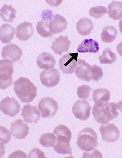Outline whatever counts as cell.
Returning a JSON list of instances; mask_svg holds the SVG:
<instances>
[{
	"mask_svg": "<svg viewBox=\"0 0 122 158\" xmlns=\"http://www.w3.org/2000/svg\"><path fill=\"white\" fill-rule=\"evenodd\" d=\"M13 84L14 91L23 103H31L37 96V88L28 78L20 77Z\"/></svg>",
	"mask_w": 122,
	"mask_h": 158,
	"instance_id": "6da1fadb",
	"label": "cell"
},
{
	"mask_svg": "<svg viewBox=\"0 0 122 158\" xmlns=\"http://www.w3.org/2000/svg\"><path fill=\"white\" fill-rule=\"evenodd\" d=\"M117 103H107L101 106H93L92 114L98 123L104 124L116 118L119 114Z\"/></svg>",
	"mask_w": 122,
	"mask_h": 158,
	"instance_id": "7a4b0ae2",
	"label": "cell"
},
{
	"mask_svg": "<svg viewBox=\"0 0 122 158\" xmlns=\"http://www.w3.org/2000/svg\"><path fill=\"white\" fill-rule=\"evenodd\" d=\"M76 143L82 151H91L98 145L97 133L91 128H84L79 133Z\"/></svg>",
	"mask_w": 122,
	"mask_h": 158,
	"instance_id": "3957f363",
	"label": "cell"
},
{
	"mask_svg": "<svg viewBox=\"0 0 122 158\" xmlns=\"http://www.w3.org/2000/svg\"><path fill=\"white\" fill-rule=\"evenodd\" d=\"M14 70L12 62L6 59L0 60V89L5 90L11 86Z\"/></svg>",
	"mask_w": 122,
	"mask_h": 158,
	"instance_id": "277c9868",
	"label": "cell"
},
{
	"mask_svg": "<svg viewBox=\"0 0 122 158\" xmlns=\"http://www.w3.org/2000/svg\"><path fill=\"white\" fill-rule=\"evenodd\" d=\"M38 107L41 116L44 118H51L58 110V103L53 98L45 97L39 102Z\"/></svg>",
	"mask_w": 122,
	"mask_h": 158,
	"instance_id": "5b68a950",
	"label": "cell"
},
{
	"mask_svg": "<svg viewBox=\"0 0 122 158\" xmlns=\"http://www.w3.org/2000/svg\"><path fill=\"white\" fill-rule=\"evenodd\" d=\"M78 55L77 53L68 52L60 58L59 60V69L63 73H73L77 65Z\"/></svg>",
	"mask_w": 122,
	"mask_h": 158,
	"instance_id": "8992f818",
	"label": "cell"
},
{
	"mask_svg": "<svg viewBox=\"0 0 122 158\" xmlns=\"http://www.w3.org/2000/svg\"><path fill=\"white\" fill-rule=\"evenodd\" d=\"M0 109L5 115L13 117L20 112V104L14 97H7L0 102Z\"/></svg>",
	"mask_w": 122,
	"mask_h": 158,
	"instance_id": "52a82bcc",
	"label": "cell"
},
{
	"mask_svg": "<svg viewBox=\"0 0 122 158\" xmlns=\"http://www.w3.org/2000/svg\"><path fill=\"white\" fill-rule=\"evenodd\" d=\"M41 84L44 86L50 88L58 85L60 79V73L57 69L45 70L40 75Z\"/></svg>",
	"mask_w": 122,
	"mask_h": 158,
	"instance_id": "ba28073f",
	"label": "cell"
},
{
	"mask_svg": "<svg viewBox=\"0 0 122 158\" xmlns=\"http://www.w3.org/2000/svg\"><path fill=\"white\" fill-rule=\"evenodd\" d=\"M91 108L87 101L79 100L72 106V112L76 118L85 121L90 116Z\"/></svg>",
	"mask_w": 122,
	"mask_h": 158,
	"instance_id": "9c48e42d",
	"label": "cell"
},
{
	"mask_svg": "<svg viewBox=\"0 0 122 158\" xmlns=\"http://www.w3.org/2000/svg\"><path fill=\"white\" fill-rule=\"evenodd\" d=\"M99 131L102 139L106 142H115L120 137V131L117 127L113 124H102Z\"/></svg>",
	"mask_w": 122,
	"mask_h": 158,
	"instance_id": "30bf717a",
	"label": "cell"
},
{
	"mask_svg": "<svg viewBox=\"0 0 122 158\" xmlns=\"http://www.w3.org/2000/svg\"><path fill=\"white\" fill-rule=\"evenodd\" d=\"M23 55V51L17 45L10 44L4 47L1 51V56L12 63L20 60Z\"/></svg>",
	"mask_w": 122,
	"mask_h": 158,
	"instance_id": "8fae6325",
	"label": "cell"
},
{
	"mask_svg": "<svg viewBox=\"0 0 122 158\" xmlns=\"http://www.w3.org/2000/svg\"><path fill=\"white\" fill-rule=\"evenodd\" d=\"M92 67L93 66L90 65L85 60L78 59L77 65L75 68V74L80 80L88 82L92 80Z\"/></svg>",
	"mask_w": 122,
	"mask_h": 158,
	"instance_id": "7c38bea8",
	"label": "cell"
},
{
	"mask_svg": "<svg viewBox=\"0 0 122 158\" xmlns=\"http://www.w3.org/2000/svg\"><path fill=\"white\" fill-rule=\"evenodd\" d=\"M21 115L23 117L24 121L32 124L37 123L41 118V114L37 109V106L30 104L24 105L21 109Z\"/></svg>",
	"mask_w": 122,
	"mask_h": 158,
	"instance_id": "4fadbf2b",
	"label": "cell"
},
{
	"mask_svg": "<svg viewBox=\"0 0 122 158\" xmlns=\"http://www.w3.org/2000/svg\"><path fill=\"white\" fill-rule=\"evenodd\" d=\"M29 127L27 123L21 119L15 120L11 124L10 130L11 134L15 138L21 139H24L29 133Z\"/></svg>",
	"mask_w": 122,
	"mask_h": 158,
	"instance_id": "5bb4252c",
	"label": "cell"
},
{
	"mask_svg": "<svg viewBox=\"0 0 122 158\" xmlns=\"http://www.w3.org/2000/svg\"><path fill=\"white\" fill-rule=\"evenodd\" d=\"M34 31V28L32 23L25 21L17 27L15 35L18 39L26 41L32 37Z\"/></svg>",
	"mask_w": 122,
	"mask_h": 158,
	"instance_id": "9a60e30c",
	"label": "cell"
},
{
	"mask_svg": "<svg viewBox=\"0 0 122 158\" xmlns=\"http://www.w3.org/2000/svg\"><path fill=\"white\" fill-rule=\"evenodd\" d=\"M67 20L63 16L59 14H55L49 23V31L53 34L62 33L67 28Z\"/></svg>",
	"mask_w": 122,
	"mask_h": 158,
	"instance_id": "2e32d148",
	"label": "cell"
},
{
	"mask_svg": "<svg viewBox=\"0 0 122 158\" xmlns=\"http://www.w3.org/2000/svg\"><path fill=\"white\" fill-rule=\"evenodd\" d=\"M56 138V145L53 147L54 151L59 154H69L72 155V153L70 145L71 138L64 136H58Z\"/></svg>",
	"mask_w": 122,
	"mask_h": 158,
	"instance_id": "e0dca14e",
	"label": "cell"
},
{
	"mask_svg": "<svg viewBox=\"0 0 122 158\" xmlns=\"http://www.w3.org/2000/svg\"><path fill=\"white\" fill-rule=\"evenodd\" d=\"M71 44L68 36L63 37L61 35L52 42V45L50 48L55 54L61 55L63 52L68 51Z\"/></svg>",
	"mask_w": 122,
	"mask_h": 158,
	"instance_id": "ac0fdd59",
	"label": "cell"
},
{
	"mask_svg": "<svg viewBox=\"0 0 122 158\" xmlns=\"http://www.w3.org/2000/svg\"><path fill=\"white\" fill-rule=\"evenodd\" d=\"M36 63L40 69L49 70L54 68L56 62L51 54L43 52L41 53L37 57Z\"/></svg>",
	"mask_w": 122,
	"mask_h": 158,
	"instance_id": "d6986e66",
	"label": "cell"
},
{
	"mask_svg": "<svg viewBox=\"0 0 122 158\" xmlns=\"http://www.w3.org/2000/svg\"><path fill=\"white\" fill-rule=\"evenodd\" d=\"M77 50L81 53H89L96 54L99 50V44L95 40L88 39L82 41L78 46Z\"/></svg>",
	"mask_w": 122,
	"mask_h": 158,
	"instance_id": "ffe728a7",
	"label": "cell"
},
{
	"mask_svg": "<svg viewBox=\"0 0 122 158\" xmlns=\"http://www.w3.org/2000/svg\"><path fill=\"white\" fill-rule=\"evenodd\" d=\"M110 93L106 89L98 88L93 91V99L96 106H101L108 103L110 99Z\"/></svg>",
	"mask_w": 122,
	"mask_h": 158,
	"instance_id": "44dd1931",
	"label": "cell"
},
{
	"mask_svg": "<svg viewBox=\"0 0 122 158\" xmlns=\"http://www.w3.org/2000/svg\"><path fill=\"white\" fill-rule=\"evenodd\" d=\"M15 33V28L12 26L2 24L0 27V40L3 44L10 43L14 38Z\"/></svg>",
	"mask_w": 122,
	"mask_h": 158,
	"instance_id": "7402d4cb",
	"label": "cell"
},
{
	"mask_svg": "<svg viewBox=\"0 0 122 158\" xmlns=\"http://www.w3.org/2000/svg\"><path fill=\"white\" fill-rule=\"evenodd\" d=\"M76 29L81 35L87 36L93 31L94 26L92 21L87 18H82L76 23Z\"/></svg>",
	"mask_w": 122,
	"mask_h": 158,
	"instance_id": "603a6c76",
	"label": "cell"
},
{
	"mask_svg": "<svg viewBox=\"0 0 122 158\" xmlns=\"http://www.w3.org/2000/svg\"><path fill=\"white\" fill-rule=\"evenodd\" d=\"M108 9L107 14L109 18L115 21L122 18V2L112 1L108 5Z\"/></svg>",
	"mask_w": 122,
	"mask_h": 158,
	"instance_id": "cb8c5ba5",
	"label": "cell"
},
{
	"mask_svg": "<svg viewBox=\"0 0 122 158\" xmlns=\"http://www.w3.org/2000/svg\"><path fill=\"white\" fill-rule=\"evenodd\" d=\"M118 35L116 28L113 26H107L104 27L101 33V39L102 42L110 43L115 40Z\"/></svg>",
	"mask_w": 122,
	"mask_h": 158,
	"instance_id": "d4e9b609",
	"label": "cell"
},
{
	"mask_svg": "<svg viewBox=\"0 0 122 158\" xmlns=\"http://www.w3.org/2000/svg\"><path fill=\"white\" fill-rule=\"evenodd\" d=\"M16 13V10L12 7L11 5L8 6L5 4L0 10L1 19L4 21L8 23H13L14 19L16 18L15 14Z\"/></svg>",
	"mask_w": 122,
	"mask_h": 158,
	"instance_id": "484cf974",
	"label": "cell"
},
{
	"mask_svg": "<svg viewBox=\"0 0 122 158\" xmlns=\"http://www.w3.org/2000/svg\"><path fill=\"white\" fill-rule=\"evenodd\" d=\"M98 59L101 64H111L116 60L117 56L110 48H107L103 50L102 55L98 56Z\"/></svg>",
	"mask_w": 122,
	"mask_h": 158,
	"instance_id": "4316f807",
	"label": "cell"
},
{
	"mask_svg": "<svg viewBox=\"0 0 122 158\" xmlns=\"http://www.w3.org/2000/svg\"><path fill=\"white\" fill-rule=\"evenodd\" d=\"M57 138L55 135L51 133H44L39 139L40 144L45 147H54Z\"/></svg>",
	"mask_w": 122,
	"mask_h": 158,
	"instance_id": "83f0119b",
	"label": "cell"
},
{
	"mask_svg": "<svg viewBox=\"0 0 122 158\" xmlns=\"http://www.w3.org/2000/svg\"><path fill=\"white\" fill-rule=\"evenodd\" d=\"M49 23L41 20L36 26V31L41 37L48 38L53 37V34L50 31L49 28Z\"/></svg>",
	"mask_w": 122,
	"mask_h": 158,
	"instance_id": "f1b7e54d",
	"label": "cell"
},
{
	"mask_svg": "<svg viewBox=\"0 0 122 158\" xmlns=\"http://www.w3.org/2000/svg\"><path fill=\"white\" fill-rule=\"evenodd\" d=\"M107 11L106 7L102 6H97L91 8L89 10V14L90 16L98 19L103 16L107 12Z\"/></svg>",
	"mask_w": 122,
	"mask_h": 158,
	"instance_id": "f546056e",
	"label": "cell"
},
{
	"mask_svg": "<svg viewBox=\"0 0 122 158\" xmlns=\"http://www.w3.org/2000/svg\"><path fill=\"white\" fill-rule=\"evenodd\" d=\"M53 133L56 136H64L71 138L72 133L70 129L67 126L63 125L57 126L54 129Z\"/></svg>",
	"mask_w": 122,
	"mask_h": 158,
	"instance_id": "4dcf8cb0",
	"label": "cell"
},
{
	"mask_svg": "<svg viewBox=\"0 0 122 158\" xmlns=\"http://www.w3.org/2000/svg\"><path fill=\"white\" fill-rule=\"evenodd\" d=\"M93 89L90 86L83 85L77 88V94L79 98L84 100L87 99L90 95L91 91Z\"/></svg>",
	"mask_w": 122,
	"mask_h": 158,
	"instance_id": "1f68e13d",
	"label": "cell"
},
{
	"mask_svg": "<svg viewBox=\"0 0 122 158\" xmlns=\"http://www.w3.org/2000/svg\"><path fill=\"white\" fill-rule=\"evenodd\" d=\"M11 138V133L8 129L4 127H0V140L3 144L8 143Z\"/></svg>",
	"mask_w": 122,
	"mask_h": 158,
	"instance_id": "d6a6232c",
	"label": "cell"
},
{
	"mask_svg": "<svg viewBox=\"0 0 122 158\" xmlns=\"http://www.w3.org/2000/svg\"><path fill=\"white\" fill-rule=\"evenodd\" d=\"M103 76V71L101 67L94 64L92 67V79L98 82Z\"/></svg>",
	"mask_w": 122,
	"mask_h": 158,
	"instance_id": "836d02e7",
	"label": "cell"
},
{
	"mask_svg": "<svg viewBox=\"0 0 122 158\" xmlns=\"http://www.w3.org/2000/svg\"><path fill=\"white\" fill-rule=\"evenodd\" d=\"M28 157L29 158H46L44 152L37 148H34L29 153Z\"/></svg>",
	"mask_w": 122,
	"mask_h": 158,
	"instance_id": "e575fe53",
	"label": "cell"
},
{
	"mask_svg": "<svg viewBox=\"0 0 122 158\" xmlns=\"http://www.w3.org/2000/svg\"><path fill=\"white\" fill-rule=\"evenodd\" d=\"M82 158H103L102 154L97 149L85 152L83 153Z\"/></svg>",
	"mask_w": 122,
	"mask_h": 158,
	"instance_id": "d590c367",
	"label": "cell"
},
{
	"mask_svg": "<svg viewBox=\"0 0 122 158\" xmlns=\"http://www.w3.org/2000/svg\"><path fill=\"white\" fill-rule=\"evenodd\" d=\"M41 16L43 20L48 23H49L54 18L52 11L49 10H46L43 11Z\"/></svg>",
	"mask_w": 122,
	"mask_h": 158,
	"instance_id": "8d00e7d4",
	"label": "cell"
},
{
	"mask_svg": "<svg viewBox=\"0 0 122 158\" xmlns=\"http://www.w3.org/2000/svg\"><path fill=\"white\" fill-rule=\"evenodd\" d=\"M8 158H28V155L24 152L21 150H18L10 154Z\"/></svg>",
	"mask_w": 122,
	"mask_h": 158,
	"instance_id": "74e56055",
	"label": "cell"
},
{
	"mask_svg": "<svg viewBox=\"0 0 122 158\" xmlns=\"http://www.w3.org/2000/svg\"><path fill=\"white\" fill-rule=\"evenodd\" d=\"M49 6H53V7H57L62 2V1H46Z\"/></svg>",
	"mask_w": 122,
	"mask_h": 158,
	"instance_id": "f35d334b",
	"label": "cell"
},
{
	"mask_svg": "<svg viewBox=\"0 0 122 158\" xmlns=\"http://www.w3.org/2000/svg\"><path fill=\"white\" fill-rule=\"evenodd\" d=\"M116 50L118 54L122 57V41L118 44L116 47Z\"/></svg>",
	"mask_w": 122,
	"mask_h": 158,
	"instance_id": "ab89813d",
	"label": "cell"
},
{
	"mask_svg": "<svg viewBox=\"0 0 122 158\" xmlns=\"http://www.w3.org/2000/svg\"><path fill=\"white\" fill-rule=\"evenodd\" d=\"M117 104L118 109L122 112V100L120 101H119Z\"/></svg>",
	"mask_w": 122,
	"mask_h": 158,
	"instance_id": "60d3db41",
	"label": "cell"
},
{
	"mask_svg": "<svg viewBox=\"0 0 122 158\" xmlns=\"http://www.w3.org/2000/svg\"><path fill=\"white\" fill-rule=\"evenodd\" d=\"M119 31H120V33H121L122 35V18L120 19V20L119 21Z\"/></svg>",
	"mask_w": 122,
	"mask_h": 158,
	"instance_id": "b9f144b4",
	"label": "cell"
},
{
	"mask_svg": "<svg viewBox=\"0 0 122 158\" xmlns=\"http://www.w3.org/2000/svg\"><path fill=\"white\" fill-rule=\"evenodd\" d=\"M121 140H122V138L121 139Z\"/></svg>",
	"mask_w": 122,
	"mask_h": 158,
	"instance_id": "7bdbcfd3",
	"label": "cell"
}]
</instances>
